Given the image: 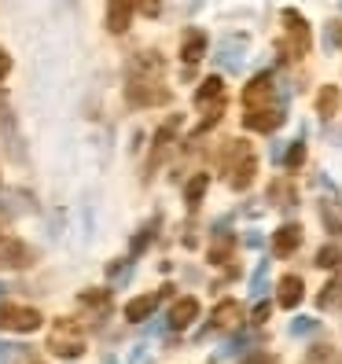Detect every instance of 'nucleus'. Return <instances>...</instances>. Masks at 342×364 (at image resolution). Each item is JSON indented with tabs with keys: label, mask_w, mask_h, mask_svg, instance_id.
<instances>
[{
	"label": "nucleus",
	"mask_w": 342,
	"mask_h": 364,
	"mask_svg": "<svg viewBox=\"0 0 342 364\" xmlns=\"http://www.w3.org/2000/svg\"><path fill=\"white\" fill-rule=\"evenodd\" d=\"M316 265H320V269H338V265H342V254H338V247H320V254H316Z\"/></svg>",
	"instance_id": "aec40b11"
},
{
	"label": "nucleus",
	"mask_w": 342,
	"mask_h": 364,
	"mask_svg": "<svg viewBox=\"0 0 342 364\" xmlns=\"http://www.w3.org/2000/svg\"><path fill=\"white\" fill-rule=\"evenodd\" d=\"M140 11L144 15H159V0H140Z\"/></svg>",
	"instance_id": "a878e982"
},
{
	"label": "nucleus",
	"mask_w": 342,
	"mask_h": 364,
	"mask_svg": "<svg viewBox=\"0 0 342 364\" xmlns=\"http://www.w3.org/2000/svg\"><path fill=\"white\" fill-rule=\"evenodd\" d=\"M298 247H302V228L298 225H284V228L272 232V254L287 258V254H294Z\"/></svg>",
	"instance_id": "39448f33"
},
{
	"label": "nucleus",
	"mask_w": 342,
	"mask_h": 364,
	"mask_svg": "<svg viewBox=\"0 0 342 364\" xmlns=\"http://www.w3.org/2000/svg\"><path fill=\"white\" fill-rule=\"evenodd\" d=\"M0 291H4V287H0Z\"/></svg>",
	"instance_id": "c756f323"
},
{
	"label": "nucleus",
	"mask_w": 342,
	"mask_h": 364,
	"mask_svg": "<svg viewBox=\"0 0 342 364\" xmlns=\"http://www.w3.org/2000/svg\"><path fill=\"white\" fill-rule=\"evenodd\" d=\"M338 103H342L338 89H335V85H324V89H320V96H316V111L324 114V118H331V114L338 111Z\"/></svg>",
	"instance_id": "dca6fc26"
},
{
	"label": "nucleus",
	"mask_w": 342,
	"mask_h": 364,
	"mask_svg": "<svg viewBox=\"0 0 342 364\" xmlns=\"http://www.w3.org/2000/svg\"><path fill=\"white\" fill-rule=\"evenodd\" d=\"M151 313H155V298L151 294H140V298H133V302H125V320H133V324L147 320Z\"/></svg>",
	"instance_id": "4468645a"
},
{
	"label": "nucleus",
	"mask_w": 342,
	"mask_h": 364,
	"mask_svg": "<svg viewBox=\"0 0 342 364\" xmlns=\"http://www.w3.org/2000/svg\"><path fill=\"white\" fill-rule=\"evenodd\" d=\"M243 125L254 129V133H272V129H280V125H284V114L272 111V107H258V111H250L243 118Z\"/></svg>",
	"instance_id": "20e7f679"
},
{
	"label": "nucleus",
	"mask_w": 342,
	"mask_h": 364,
	"mask_svg": "<svg viewBox=\"0 0 342 364\" xmlns=\"http://www.w3.org/2000/svg\"><path fill=\"white\" fill-rule=\"evenodd\" d=\"M254 169H258V166H254V159H250V155H243V162L236 166V173H232V188H236V191L250 188V181H254Z\"/></svg>",
	"instance_id": "6ab92c4d"
},
{
	"label": "nucleus",
	"mask_w": 342,
	"mask_h": 364,
	"mask_svg": "<svg viewBox=\"0 0 342 364\" xmlns=\"http://www.w3.org/2000/svg\"><path fill=\"white\" fill-rule=\"evenodd\" d=\"M0 240H4V218H0Z\"/></svg>",
	"instance_id": "c85d7f7f"
},
{
	"label": "nucleus",
	"mask_w": 342,
	"mask_h": 364,
	"mask_svg": "<svg viewBox=\"0 0 342 364\" xmlns=\"http://www.w3.org/2000/svg\"><path fill=\"white\" fill-rule=\"evenodd\" d=\"M306 162V144L298 140V144H291V151H287V169H298Z\"/></svg>",
	"instance_id": "4be33fe9"
},
{
	"label": "nucleus",
	"mask_w": 342,
	"mask_h": 364,
	"mask_svg": "<svg viewBox=\"0 0 342 364\" xmlns=\"http://www.w3.org/2000/svg\"><path fill=\"white\" fill-rule=\"evenodd\" d=\"M269 100H272V74H258L243 89V103L250 107V111H258V107H265Z\"/></svg>",
	"instance_id": "7ed1b4c3"
},
{
	"label": "nucleus",
	"mask_w": 342,
	"mask_h": 364,
	"mask_svg": "<svg viewBox=\"0 0 342 364\" xmlns=\"http://www.w3.org/2000/svg\"><path fill=\"white\" fill-rule=\"evenodd\" d=\"M269 313H272V306H269V302H262L258 309H254V324H265V320H269Z\"/></svg>",
	"instance_id": "b1692460"
},
{
	"label": "nucleus",
	"mask_w": 342,
	"mask_h": 364,
	"mask_svg": "<svg viewBox=\"0 0 342 364\" xmlns=\"http://www.w3.org/2000/svg\"><path fill=\"white\" fill-rule=\"evenodd\" d=\"M41 328V313L30 306H0V331H18L30 335Z\"/></svg>",
	"instance_id": "f03ea898"
},
{
	"label": "nucleus",
	"mask_w": 342,
	"mask_h": 364,
	"mask_svg": "<svg viewBox=\"0 0 342 364\" xmlns=\"http://www.w3.org/2000/svg\"><path fill=\"white\" fill-rule=\"evenodd\" d=\"M331 37H335L338 45H342V23H331Z\"/></svg>",
	"instance_id": "cd10ccee"
},
{
	"label": "nucleus",
	"mask_w": 342,
	"mask_h": 364,
	"mask_svg": "<svg viewBox=\"0 0 342 364\" xmlns=\"http://www.w3.org/2000/svg\"><path fill=\"white\" fill-rule=\"evenodd\" d=\"M243 364H276V360L265 357V353H258V357H250V360H243Z\"/></svg>",
	"instance_id": "bb28decb"
},
{
	"label": "nucleus",
	"mask_w": 342,
	"mask_h": 364,
	"mask_svg": "<svg viewBox=\"0 0 342 364\" xmlns=\"http://www.w3.org/2000/svg\"><path fill=\"white\" fill-rule=\"evenodd\" d=\"M151 85H155V81H140V77L129 81V100L140 103V107H144V103H147V107H151V103H166L169 92H166V89H151Z\"/></svg>",
	"instance_id": "0eeeda50"
},
{
	"label": "nucleus",
	"mask_w": 342,
	"mask_h": 364,
	"mask_svg": "<svg viewBox=\"0 0 342 364\" xmlns=\"http://www.w3.org/2000/svg\"><path fill=\"white\" fill-rule=\"evenodd\" d=\"M221 92H225L221 77H206V81H203V89L196 92V103H199V107H206V103H218V100H221Z\"/></svg>",
	"instance_id": "a211bd4d"
},
{
	"label": "nucleus",
	"mask_w": 342,
	"mask_h": 364,
	"mask_svg": "<svg viewBox=\"0 0 342 364\" xmlns=\"http://www.w3.org/2000/svg\"><path fill=\"white\" fill-rule=\"evenodd\" d=\"M240 320H243V306L236 298H225V302L213 306V324L218 328H240Z\"/></svg>",
	"instance_id": "6e6552de"
},
{
	"label": "nucleus",
	"mask_w": 342,
	"mask_h": 364,
	"mask_svg": "<svg viewBox=\"0 0 342 364\" xmlns=\"http://www.w3.org/2000/svg\"><path fill=\"white\" fill-rule=\"evenodd\" d=\"M313 328H316V320H309V316H302V320H294V324H291L294 335H309Z\"/></svg>",
	"instance_id": "5701e85b"
},
{
	"label": "nucleus",
	"mask_w": 342,
	"mask_h": 364,
	"mask_svg": "<svg viewBox=\"0 0 342 364\" xmlns=\"http://www.w3.org/2000/svg\"><path fill=\"white\" fill-rule=\"evenodd\" d=\"M196 316H199V302H196V298H177L173 309H169V328L181 331V328H188Z\"/></svg>",
	"instance_id": "1a4fd4ad"
},
{
	"label": "nucleus",
	"mask_w": 342,
	"mask_h": 364,
	"mask_svg": "<svg viewBox=\"0 0 342 364\" xmlns=\"http://www.w3.org/2000/svg\"><path fill=\"white\" fill-rule=\"evenodd\" d=\"M284 23H287V33L294 37L298 52H306V48H309V23H306V18L298 15L294 8H287V11H284Z\"/></svg>",
	"instance_id": "9d476101"
},
{
	"label": "nucleus",
	"mask_w": 342,
	"mask_h": 364,
	"mask_svg": "<svg viewBox=\"0 0 342 364\" xmlns=\"http://www.w3.org/2000/svg\"><path fill=\"white\" fill-rule=\"evenodd\" d=\"M228 250H232V240H228V235H221V240L210 247V258L213 262H228Z\"/></svg>",
	"instance_id": "412c9836"
},
{
	"label": "nucleus",
	"mask_w": 342,
	"mask_h": 364,
	"mask_svg": "<svg viewBox=\"0 0 342 364\" xmlns=\"http://www.w3.org/2000/svg\"><path fill=\"white\" fill-rule=\"evenodd\" d=\"M129 23H133V0H111V8H107V30L125 33Z\"/></svg>",
	"instance_id": "423d86ee"
},
{
	"label": "nucleus",
	"mask_w": 342,
	"mask_h": 364,
	"mask_svg": "<svg viewBox=\"0 0 342 364\" xmlns=\"http://www.w3.org/2000/svg\"><path fill=\"white\" fill-rule=\"evenodd\" d=\"M276 302H280L284 309H294L298 302H302V276H284V280H280V294H276Z\"/></svg>",
	"instance_id": "9b49d317"
},
{
	"label": "nucleus",
	"mask_w": 342,
	"mask_h": 364,
	"mask_svg": "<svg viewBox=\"0 0 342 364\" xmlns=\"http://www.w3.org/2000/svg\"><path fill=\"white\" fill-rule=\"evenodd\" d=\"M320 309H342V272H335V280L320 291Z\"/></svg>",
	"instance_id": "2eb2a0df"
},
{
	"label": "nucleus",
	"mask_w": 342,
	"mask_h": 364,
	"mask_svg": "<svg viewBox=\"0 0 342 364\" xmlns=\"http://www.w3.org/2000/svg\"><path fill=\"white\" fill-rule=\"evenodd\" d=\"M8 70H11V55H8L4 48H0V81L8 77Z\"/></svg>",
	"instance_id": "393cba45"
},
{
	"label": "nucleus",
	"mask_w": 342,
	"mask_h": 364,
	"mask_svg": "<svg viewBox=\"0 0 342 364\" xmlns=\"http://www.w3.org/2000/svg\"><path fill=\"white\" fill-rule=\"evenodd\" d=\"M30 247L26 243H8L4 250H0V265H8V269H23V265H30Z\"/></svg>",
	"instance_id": "f8f14e48"
},
{
	"label": "nucleus",
	"mask_w": 342,
	"mask_h": 364,
	"mask_svg": "<svg viewBox=\"0 0 342 364\" xmlns=\"http://www.w3.org/2000/svg\"><path fill=\"white\" fill-rule=\"evenodd\" d=\"M48 350L55 353V357H81L85 353V331H81V324H74L70 316H63V320H55L52 324V335H48Z\"/></svg>",
	"instance_id": "f257e3e1"
},
{
	"label": "nucleus",
	"mask_w": 342,
	"mask_h": 364,
	"mask_svg": "<svg viewBox=\"0 0 342 364\" xmlns=\"http://www.w3.org/2000/svg\"><path fill=\"white\" fill-rule=\"evenodd\" d=\"M181 55H184V63H199V59L206 55V33H199V30H188Z\"/></svg>",
	"instance_id": "ddd939ff"
},
{
	"label": "nucleus",
	"mask_w": 342,
	"mask_h": 364,
	"mask_svg": "<svg viewBox=\"0 0 342 364\" xmlns=\"http://www.w3.org/2000/svg\"><path fill=\"white\" fill-rule=\"evenodd\" d=\"M206 184H210V177H206V173H196V177L188 181V188H184V203H188L191 210H196V206L203 203V196H206Z\"/></svg>",
	"instance_id": "f3484780"
}]
</instances>
